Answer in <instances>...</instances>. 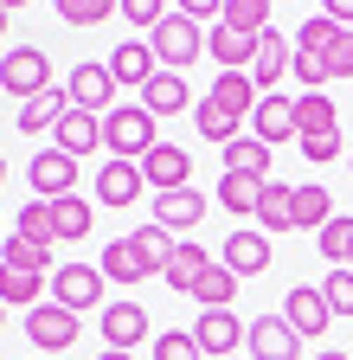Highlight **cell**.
Listing matches in <instances>:
<instances>
[{
	"label": "cell",
	"instance_id": "obj_1",
	"mask_svg": "<svg viewBox=\"0 0 353 360\" xmlns=\"http://www.w3.org/2000/svg\"><path fill=\"white\" fill-rule=\"evenodd\" d=\"M154 122H161V116H148L142 103H116V110L103 116V148H109V161H148V155L161 148Z\"/></svg>",
	"mask_w": 353,
	"mask_h": 360
},
{
	"label": "cell",
	"instance_id": "obj_2",
	"mask_svg": "<svg viewBox=\"0 0 353 360\" xmlns=\"http://www.w3.org/2000/svg\"><path fill=\"white\" fill-rule=\"evenodd\" d=\"M0 90L20 97V103L46 97V90H52V58L39 52V45H13V52L0 58Z\"/></svg>",
	"mask_w": 353,
	"mask_h": 360
},
{
	"label": "cell",
	"instance_id": "obj_3",
	"mask_svg": "<svg viewBox=\"0 0 353 360\" xmlns=\"http://www.w3.org/2000/svg\"><path fill=\"white\" fill-rule=\"evenodd\" d=\"M148 45H154V58H161V71H187L199 52H206V39H199V26L180 13V7H173L154 32H148Z\"/></svg>",
	"mask_w": 353,
	"mask_h": 360
},
{
	"label": "cell",
	"instance_id": "obj_4",
	"mask_svg": "<svg viewBox=\"0 0 353 360\" xmlns=\"http://www.w3.org/2000/svg\"><path fill=\"white\" fill-rule=\"evenodd\" d=\"M103 283H109V277H103L97 264H58V270H52V302L71 309V315H77V309H109V302H103Z\"/></svg>",
	"mask_w": 353,
	"mask_h": 360
},
{
	"label": "cell",
	"instance_id": "obj_5",
	"mask_svg": "<svg viewBox=\"0 0 353 360\" xmlns=\"http://www.w3.org/2000/svg\"><path fill=\"white\" fill-rule=\"evenodd\" d=\"M283 322H289L302 341H321V335L334 328V309H328V296H321L315 283H295V290L283 296Z\"/></svg>",
	"mask_w": 353,
	"mask_h": 360
},
{
	"label": "cell",
	"instance_id": "obj_6",
	"mask_svg": "<svg viewBox=\"0 0 353 360\" xmlns=\"http://www.w3.org/2000/svg\"><path fill=\"white\" fill-rule=\"evenodd\" d=\"M244 335H251V322H238L232 309H199V322H193V341H199L212 360L244 354Z\"/></svg>",
	"mask_w": 353,
	"mask_h": 360
},
{
	"label": "cell",
	"instance_id": "obj_7",
	"mask_svg": "<svg viewBox=\"0 0 353 360\" xmlns=\"http://www.w3.org/2000/svg\"><path fill=\"white\" fill-rule=\"evenodd\" d=\"M26 341H32L39 354H65V347L77 341V315H71V309H58V302L26 309Z\"/></svg>",
	"mask_w": 353,
	"mask_h": 360
},
{
	"label": "cell",
	"instance_id": "obj_8",
	"mask_svg": "<svg viewBox=\"0 0 353 360\" xmlns=\"http://www.w3.org/2000/svg\"><path fill=\"white\" fill-rule=\"evenodd\" d=\"M65 97H71V110L109 116V110H116V77H109V65H77V71L65 77Z\"/></svg>",
	"mask_w": 353,
	"mask_h": 360
},
{
	"label": "cell",
	"instance_id": "obj_9",
	"mask_svg": "<svg viewBox=\"0 0 353 360\" xmlns=\"http://www.w3.org/2000/svg\"><path fill=\"white\" fill-rule=\"evenodd\" d=\"M26 180H32L39 200H65V193H77V161L65 148H39L32 167H26Z\"/></svg>",
	"mask_w": 353,
	"mask_h": 360
},
{
	"label": "cell",
	"instance_id": "obj_10",
	"mask_svg": "<svg viewBox=\"0 0 353 360\" xmlns=\"http://www.w3.org/2000/svg\"><path fill=\"white\" fill-rule=\"evenodd\" d=\"M302 335L283 322V315H257L251 335H244V360H295Z\"/></svg>",
	"mask_w": 353,
	"mask_h": 360
},
{
	"label": "cell",
	"instance_id": "obj_11",
	"mask_svg": "<svg viewBox=\"0 0 353 360\" xmlns=\"http://www.w3.org/2000/svg\"><path fill=\"white\" fill-rule=\"evenodd\" d=\"M251 135L263 148H283V142H302V129H295V97H263L251 110Z\"/></svg>",
	"mask_w": 353,
	"mask_h": 360
},
{
	"label": "cell",
	"instance_id": "obj_12",
	"mask_svg": "<svg viewBox=\"0 0 353 360\" xmlns=\"http://www.w3.org/2000/svg\"><path fill=\"white\" fill-rule=\"evenodd\" d=\"M154 71H161V58H154V45H148V39H128V45H116V58H109L116 90H148V84H154Z\"/></svg>",
	"mask_w": 353,
	"mask_h": 360
},
{
	"label": "cell",
	"instance_id": "obj_13",
	"mask_svg": "<svg viewBox=\"0 0 353 360\" xmlns=\"http://www.w3.org/2000/svg\"><path fill=\"white\" fill-rule=\"evenodd\" d=\"M142 180H148L154 193H180V187H193V155L173 148V142H161V148L142 161Z\"/></svg>",
	"mask_w": 353,
	"mask_h": 360
},
{
	"label": "cell",
	"instance_id": "obj_14",
	"mask_svg": "<svg viewBox=\"0 0 353 360\" xmlns=\"http://www.w3.org/2000/svg\"><path fill=\"white\" fill-rule=\"evenodd\" d=\"M218 264L232 270V277H257V270H270V232H232L225 245H218Z\"/></svg>",
	"mask_w": 353,
	"mask_h": 360
},
{
	"label": "cell",
	"instance_id": "obj_15",
	"mask_svg": "<svg viewBox=\"0 0 353 360\" xmlns=\"http://www.w3.org/2000/svg\"><path fill=\"white\" fill-rule=\"evenodd\" d=\"M283 71H295V52H289V39L270 26V32L257 39V58H251V84L263 90V97H277V77H283Z\"/></svg>",
	"mask_w": 353,
	"mask_h": 360
},
{
	"label": "cell",
	"instance_id": "obj_16",
	"mask_svg": "<svg viewBox=\"0 0 353 360\" xmlns=\"http://www.w3.org/2000/svg\"><path fill=\"white\" fill-rule=\"evenodd\" d=\"M103 341H109L116 354H135V347L148 341V309H142V302H109V309H103Z\"/></svg>",
	"mask_w": 353,
	"mask_h": 360
},
{
	"label": "cell",
	"instance_id": "obj_17",
	"mask_svg": "<svg viewBox=\"0 0 353 360\" xmlns=\"http://www.w3.org/2000/svg\"><path fill=\"white\" fill-rule=\"evenodd\" d=\"M199 219H206V193H199V187L154 193V225H161V232H173V238H180V232H193Z\"/></svg>",
	"mask_w": 353,
	"mask_h": 360
},
{
	"label": "cell",
	"instance_id": "obj_18",
	"mask_svg": "<svg viewBox=\"0 0 353 360\" xmlns=\"http://www.w3.org/2000/svg\"><path fill=\"white\" fill-rule=\"evenodd\" d=\"M142 193H148L142 161H103V174H97V200L103 206H135Z\"/></svg>",
	"mask_w": 353,
	"mask_h": 360
},
{
	"label": "cell",
	"instance_id": "obj_19",
	"mask_svg": "<svg viewBox=\"0 0 353 360\" xmlns=\"http://www.w3.org/2000/svg\"><path fill=\"white\" fill-rule=\"evenodd\" d=\"M218 264V251H206V245H193V238H180V245H173V257H167V270H161V277H167V290H199V277H206V270Z\"/></svg>",
	"mask_w": 353,
	"mask_h": 360
},
{
	"label": "cell",
	"instance_id": "obj_20",
	"mask_svg": "<svg viewBox=\"0 0 353 360\" xmlns=\"http://www.w3.org/2000/svg\"><path fill=\"white\" fill-rule=\"evenodd\" d=\"M52 148H65L71 161L91 155V148H103V116H91V110H65V122L52 129Z\"/></svg>",
	"mask_w": 353,
	"mask_h": 360
},
{
	"label": "cell",
	"instance_id": "obj_21",
	"mask_svg": "<svg viewBox=\"0 0 353 360\" xmlns=\"http://www.w3.org/2000/svg\"><path fill=\"white\" fill-rule=\"evenodd\" d=\"M212 103L225 110V116H244V122H251V110L263 103V90L251 84V71H218V84H212Z\"/></svg>",
	"mask_w": 353,
	"mask_h": 360
},
{
	"label": "cell",
	"instance_id": "obj_22",
	"mask_svg": "<svg viewBox=\"0 0 353 360\" xmlns=\"http://www.w3.org/2000/svg\"><path fill=\"white\" fill-rule=\"evenodd\" d=\"M187 103H193V90H187L180 71H154V84L142 90V110H148V116H180Z\"/></svg>",
	"mask_w": 353,
	"mask_h": 360
},
{
	"label": "cell",
	"instance_id": "obj_23",
	"mask_svg": "<svg viewBox=\"0 0 353 360\" xmlns=\"http://www.w3.org/2000/svg\"><path fill=\"white\" fill-rule=\"evenodd\" d=\"M328 219H334V193L321 180H302L295 187V232H321Z\"/></svg>",
	"mask_w": 353,
	"mask_h": 360
},
{
	"label": "cell",
	"instance_id": "obj_24",
	"mask_svg": "<svg viewBox=\"0 0 353 360\" xmlns=\"http://www.w3.org/2000/svg\"><path fill=\"white\" fill-rule=\"evenodd\" d=\"M206 52H212V65H218V71H251L257 39H244V32H232V26H218V32L206 39Z\"/></svg>",
	"mask_w": 353,
	"mask_h": 360
},
{
	"label": "cell",
	"instance_id": "obj_25",
	"mask_svg": "<svg viewBox=\"0 0 353 360\" xmlns=\"http://www.w3.org/2000/svg\"><path fill=\"white\" fill-rule=\"evenodd\" d=\"M97 270H103L109 283H122V290H128V283H142V277H154V270L142 264V251H135V238H116V245L103 251V264H97Z\"/></svg>",
	"mask_w": 353,
	"mask_h": 360
},
{
	"label": "cell",
	"instance_id": "obj_26",
	"mask_svg": "<svg viewBox=\"0 0 353 360\" xmlns=\"http://www.w3.org/2000/svg\"><path fill=\"white\" fill-rule=\"evenodd\" d=\"M257 225L263 232H295V187H283V180H270V187H263V206H257Z\"/></svg>",
	"mask_w": 353,
	"mask_h": 360
},
{
	"label": "cell",
	"instance_id": "obj_27",
	"mask_svg": "<svg viewBox=\"0 0 353 360\" xmlns=\"http://www.w3.org/2000/svg\"><path fill=\"white\" fill-rule=\"evenodd\" d=\"M65 110H71L65 90H46V97L20 103V135H46V129H58V122H65Z\"/></svg>",
	"mask_w": 353,
	"mask_h": 360
},
{
	"label": "cell",
	"instance_id": "obj_28",
	"mask_svg": "<svg viewBox=\"0 0 353 360\" xmlns=\"http://www.w3.org/2000/svg\"><path fill=\"white\" fill-rule=\"evenodd\" d=\"M218 155H225V174H257V180H277V174H270V148H263L257 135H238V142H225Z\"/></svg>",
	"mask_w": 353,
	"mask_h": 360
},
{
	"label": "cell",
	"instance_id": "obj_29",
	"mask_svg": "<svg viewBox=\"0 0 353 360\" xmlns=\"http://www.w3.org/2000/svg\"><path fill=\"white\" fill-rule=\"evenodd\" d=\"M263 187H270V180H257V174H225V180H218V206L244 219V212L263 206Z\"/></svg>",
	"mask_w": 353,
	"mask_h": 360
},
{
	"label": "cell",
	"instance_id": "obj_30",
	"mask_svg": "<svg viewBox=\"0 0 353 360\" xmlns=\"http://www.w3.org/2000/svg\"><path fill=\"white\" fill-rule=\"evenodd\" d=\"M91 200H77V193H65V200H52V225H58V245H77V238H91Z\"/></svg>",
	"mask_w": 353,
	"mask_h": 360
},
{
	"label": "cell",
	"instance_id": "obj_31",
	"mask_svg": "<svg viewBox=\"0 0 353 360\" xmlns=\"http://www.w3.org/2000/svg\"><path fill=\"white\" fill-rule=\"evenodd\" d=\"M193 122H199V135H206V142H218V148L244 135V116H225L212 97H199V103H193Z\"/></svg>",
	"mask_w": 353,
	"mask_h": 360
},
{
	"label": "cell",
	"instance_id": "obj_32",
	"mask_svg": "<svg viewBox=\"0 0 353 360\" xmlns=\"http://www.w3.org/2000/svg\"><path fill=\"white\" fill-rule=\"evenodd\" d=\"M295 129H302V142L308 135H334V97H321V90H308V97H295Z\"/></svg>",
	"mask_w": 353,
	"mask_h": 360
},
{
	"label": "cell",
	"instance_id": "obj_33",
	"mask_svg": "<svg viewBox=\"0 0 353 360\" xmlns=\"http://www.w3.org/2000/svg\"><path fill=\"white\" fill-rule=\"evenodd\" d=\"M218 26H232L244 39H263V32H270V0H225V20H218Z\"/></svg>",
	"mask_w": 353,
	"mask_h": 360
},
{
	"label": "cell",
	"instance_id": "obj_34",
	"mask_svg": "<svg viewBox=\"0 0 353 360\" xmlns=\"http://www.w3.org/2000/svg\"><path fill=\"white\" fill-rule=\"evenodd\" d=\"M20 238H26V245H46V251H58V225H52V200H26V206H20Z\"/></svg>",
	"mask_w": 353,
	"mask_h": 360
},
{
	"label": "cell",
	"instance_id": "obj_35",
	"mask_svg": "<svg viewBox=\"0 0 353 360\" xmlns=\"http://www.w3.org/2000/svg\"><path fill=\"white\" fill-rule=\"evenodd\" d=\"M52 277H32V270H13V264H0V302H26L39 309V290H46Z\"/></svg>",
	"mask_w": 353,
	"mask_h": 360
},
{
	"label": "cell",
	"instance_id": "obj_36",
	"mask_svg": "<svg viewBox=\"0 0 353 360\" xmlns=\"http://www.w3.org/2000/svg\"><path fill=\"white\" fill-rule=\"evenodd\" d=\"M232 296H238V277H232L225 264H212L206 277H199V290H193V302H199V309H232Z\"/></svg>",
	"mask_w": 353,
	"mask_h": 360
},
{
	"label": "cell",
	"instance_id": "obj_37",
	"mask_svg": "<svg viewBox=\"0 0 353 360\" xmlns=\"http://www.w3.org/2000/svg\"><path fill=\"white\" fill-rule=\"evenodd\" d=\"M128 238H135V251H142V264H148V270H167V257H173V245H180V238H173V232H161V225H154V219L142 225V232H128Z\"/></svg>",
	"mask_w": 353,
	"mask_h": 360
},
{
	"label": "cell",
	"instance_id": "obj_38",
	"mask_svg": "<svg viewBox=\"0 0 353 360\" xmlns=\"http://www.w3.org/2000/svg\"><path fill=\"white\" fill-rule=\"evenodd\" d=\"M321 257H328L334 270H340V264H353V219H340V212H334V219L321 225Z\"/></svg>",
	"mask_w": 353,
	"mask_h": 360
},
{
	"label": "cell",
	"instance_id": "obj_39",
	"mask_svg": "<svg viewBox=\"0 0 353 360\" xmlns=\"http://www.w3.org/2000/svg\"><path fill=\"white\" fill-rule=\"evenodd\" d=\"M0 264H13V270H32V277H52V270H58L46 245H26V238H13L7 251H0Z\"/></svg>",
	"mask_w": 353,
	"mask_h": 360
},
{
	"label": "cell",
	"instance_id": "obj_40",
	"mask_svg": "<svg viewBox=\"0 0 353 360\" xmlns=\"http://www.w3.org/2000/svg\"><path fill=\"white\" fill-rule=\"evenodd\" d=\"M116 13V0H58V20L65 26H103Z\"/></svg>",
	"mask_w": 353,
	"mask_h": 360
},
{
	"label": "cell",
	"instance_id": "obj_41",
	"mask_svg": "<svg viewBox=\"0 0 353 360\" xmlns=\"http://www.w3.org/2000/svg\"><path fill=\"white\" fill-rule=\"evenodd\" d=\"M206 347L193 341V328H167V335H154V360H199Z\"/></svg>",
	"mask_w": 353,
	"mask_h": 360
},
{
	"label": "cell",
	"instance_id": "obj_42",
	"mask_svg": "<svg viewBox=\"0 0 353 360\" xmlns=\"http://www.w3.org/2000/svg\"><path fill=\"white\" fill-rule=\"evenodd\" d=\"M321 296H328V309H334V315H353V264L328 270V283H321Z\"/></svg>",
	"mask_w": 353,
	"mask_h": 360
},
{
	"label": "cell",
	"instance_id": "obj_43",
	"mask_svg": "<svg viewBox=\"0 0 353 360\" xmlns=\"http://www.w3.org/2000/svg\"><path fill=\"white\" fill-rule=\"evenodd\" d=\"M167 13H173L167 0H122V20H128V26H142V32H154Z\"/></svg>",
	"mask_w": 353,
	"mask_h": 360
},
{
	"label": "cell",
	"instance_id": "obj_44",
	"mask_svg": "<svg viewBox=\"0 0 353 360\" xmlns=\"http://www.w3.org/2000/svg\"><path fill=\"white\" fill-rule=\"evenodd\" d=\"M295 148L315 161V167H328V161H340V155H347V148H340V129H334V135H308V142H295Z\"/></svg>",
	"mask_w": 353,
	"mask_h": 360
},
{
	"label": "cell",
	"instance_id": "obj_45",
	"mask_svg": "<svg viewBox=\"0 0 353 360\" xmlns=\"http://www.w3.org/2000/svg\"><path fill=\"white\" fill-rule=\"evenodd\" d=\"M328 71H334V77H353V32H340V39L328 45Z\"/></svg>",
	"mask_w": 353,
	"mask_h": 360
},
{
	"label": "cell",
	"instance_id": "obj_46",
	"mask_svg": "<svg viewBox=\"0 0 353 360\" xmlns=\"http://www.w3.org/2000/svg\"><path fill=\"white\" fill-rule=\"evenodd\" d=\"M180 13L199 26V20H225V0H180Z\"/></svg>",
	"mask_w": 353,
	"mask_h": 360
},
{
	"label": "cell",
	"instance_id": "obj_47",
	"mask_svg": "<svg viewBox=\"0 0 353 360\" xmlns=\"http://www.w3.org/2000/svg\"><path fill=\"white\" fill-rule=\"evenodd\" d=\"M321 13H328V20H334V26L347 32V26H353V0H328V7H321Z\"/></svg>",
	"mask_w": 353,
	"mask_h": 360
},
{
	"label": "cell",
	"instance_id": "obj_48",
	"mask_svg": "<svg viewBox=\"0 0 353 360\" xmlns=\"http://www.w3.org/2000/svg\"><path fill=\"white\" fill-rule=\"evenodd\" d=\"M97 360H135V354H116V347H109V354H97Z\"/></svg>",
	"mask_w": 353,
	"mask_h": 360
},
{
	"label": "cell",
	"instance_id": "obj_49",
	"mask_svg": "<svg viewBox=\"0 0 353 360\" xmlns=\"http://www.w3.org/2000/svg\"><path fill=\"white\" fill-rule=\"evenodd\" d=\"M0 39H7V7H0Z\"/></svg>",
	"mask_w": 353,
	"mask_h": 360
},
{
	"label": "cell",
	"instance_id": "obj_50",
	"mask_svg": "<svg viewBox=\"0 0 353 360\" xmlns=\"http://www.w3.org/2000/svg\"><path fill=\"white\" fill-rule=\"evenodd\" d=\"M315 360H347V354H315Z\"/></svg>",
	"mask_w": 353,
	"mask_h": 360
},
{
	"label": "cell",
	"instance_id": "obj_51",
	"mask_svg": "<svg viewBox=\"0 0 353 360\" xmlns=\"http://www.w3.org/2000/svg\"><path fill=\"white\" fill-rule=\"evenodd\" d=\"M0 322H7V302H0Z\"/></svg>",
	"mask_w": 353,
	"mask_h": 360
},
{
	"label": "cell",
	"instance_id": "obj_52",
	"mask_svg": "<svg viewBox=\"0 0 353 360\" xmlns=\"http://www.w3.org/2000/svg\"><path fill=\"white\" fill-rule=\"evenodd\" d=\"M0 180H7V161H0Z\"/></svg>",
	"mask_w": 353,
	"mask_h": 360
},
{
	"label": "cell",
	"instance_id": "obj_53",
	"mask_svg": "<svg viewBox=\"0 0 353 360\" xmlns=\"http://www.w3.org/2000/svg\"><path fill=\"white\" fill-rule=\"evenodd\" d=\"M232 360H244V354H232Z\"/></svg>",
	"mask_w": 353,
	"mask_h": 360
},
{
	"label": "cell",
	"instance_id": "obj_54",
	"mask_svg": "<svg viewBox=\"0 0 353 360\" xmlns=\"http://www.w3.org/2000/svg\"><path fill=\"white\" fill-rule=\"evenodd\" d=\"M347 161H353V155H347Z\"/></svg>",
	"mask_w": 353,
	"mask_h": 360
}]
</instances>
